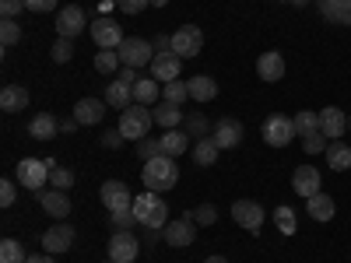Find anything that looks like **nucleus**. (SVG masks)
I'll use <instances>...</instances> for the list:
<instances>
[{"instance_id": "f257e3e1", "label": "nucleus", "mask_w": 351, "mask_h": 263, "mask_svg": "<svg viewBox=\"0 0 351 263\" xmlns=\"http://www.w3.org/2000/svg\"><path fill=\"white\" fill-rule=\"evenodd\" d=\"M141 183H144V190H152V193H165V190H172L176 183H180V165H176L169 155H155V158L144 162Z\"/></svg>"}, {"instance_id": "f03ea898", "label": "nucleus", "mask_w": 351, "mask_h": 263, "mask_svg": "<svg viewBox=\"0 0 351 263\" xmlns=\"http://www.w3.org/2000/svg\"><path fill=\"white\" fill-rule=\"evenodd\" d=\"M134 214H137V221L144 225V228H165L169 221V208H165V200H162V193H152V190H144V193H137L134 197Z\"/></svg>"}, {"instance_id": "7ed1b4c3", "label": "nucleus", "mask_w": 351, "mask_h": 263, "mask_svg": "<svg viewBox=\"0 0 351 263\" xmlns=\"http://www.w3.org/2000/svg\"><path fill=\"white\" fill-rule=\"evenodd\" d=\"M152 123H155L152 109L134 102L130 109H123V112H120V127H116V130H120L127 140H144V137H148V130H152Z\"/></svg>"}, {"instance_id": "20e7f679", "label": "nucleus", "mask_w": 351, "mask_h": 263, "mask_svg": "<svg viewBox=\"0 0 351 263\" xmlns=\"http://www.w3.org/2000/svg\"><path fill=\"white\" fill-rule=\"evenodd\" d=\"M116 53H120V64H123V67H144V64L152 67V60H155V46H152L148 39H141V36L123 39Z\"/></svg>"}, {"instance_id": "39448f33", "label": "nucleus", "mask_w": 351, "mask_h": 263, "mask_svg": "<svg viewBox=\"0 0 351 263\" xmlns=\"http://www.w3.org/2000/svg\"><path fill=\"white\" fill-rule=\"evenodd\" d=\"M49 162L46 158H21L18 162V183L25 186V190H43L46 183H49Z\"/></svg>"}, {"instance_id": "423d86ee", "label": "nucleus", "mask_w": 351, "mask_h": 263, "mask_svg": "<svg viewBox=\"0 0 351 263\" xmlns=\"http://www.w3.org/2000/svg\"><path fill=\"white\" fill-rule=\"evenodd\" d=\"M260 134H263V144H271V148H285V144H291V137H295V123H291L288 116L274 112V116L263 120Z\"/></svg>"}, {"instance_id": "0eeeda50", "label": "nucleus", "mask_w": 351, "mask_h": 263, "mask_svg": "<svg viewBox=\"0 0 351 263\" xmlns=\"http://www.w3.org/2000/svg\"><path fill=\"white\" fill-rule=\"evenodd\" d=\"M200 49H204V32L197 25H183L172 32V53L180 56V60H193Z\"/></svg>"}, {"instance_id": "6e6552de", "label": "nucleus", "mask_w": 351, "mask_h": 263, "mask_svg": "<svg viewBox=\"0 0 351 263\" xmlns=\"http://www.w3.org/2000/svg\"><path fill=\"white\" fill-rule=\"evenodd\" d=\"M197 221L186 214V218H180V221H169L165 228H162V239H165V246H172V249H186V246H193V239H197Z\"/></svg>"}, {"instance_id": "1a4fd4ad", "label": "nucleus", "mask_w": 351, "mask_h": 263, "mask_svg": "<svg viewBox=\"0 0 351 263\" xmlns=\"http://www.w3.org/2000/svg\"><path fill=\"white\" fill-rule=\"evenodd\" d=\"M99 197H102V203H106L109 214H112V211H123V208H134V193H130L127 183H120V179H106Z\"/></svg>"}, {"instance_id": "9d476101", "label": "nucleus", "mask_w": 351, "mask_h": 263, "mask_svg": "<svg viewBox=\"0 0 351 263\" xmlns=\"http://www.w3.org/2000/svg\"><path fill=\"white\" fill-rule=\"evenodd\" d=\"M92 39H95L99 49H120V42H123L127 36L120 32V21L99 18V21H92Z\"/></svg>"}, {"instance_id": "9b49d317", "label": "nucleus", "mask_w": 351, "mask_h": 263, "mask_svg": "<svg viewBox=\"0 0 351 263\" xmlns=\"http://www.w3.org/2000/svg\"><path fill=\"white\" fill-rule=\"evenodd\" d=\"M137 253H141V242L134 239V231H112V239H109V260L134 263Z\"/></svg>"}, {"instance_id": "f8f14e48", "label": "nucleus", "mask_w": 351, "mask_h": 263, "mask_svg": "<svg viewBox=\"0 0 351 263\" xmlns=\"http://www.w3.org/2000/svg\"><path fill=\"white\" fill-rule=\"evenodd\" d=\"M81 28H84V11L77 4H67V8L56 11V36H60V39L81 36Z\"/></svg>"}, {"instance_id": "ddd939ff", "label": "nucleus", "mask_w": 351, "mask_h": 263, "mask_svg": "<svg viewBox=\"0 0 351 263\" xmlns=\"http://www.w3.org/2000/svg\"><path fill=\"white\" fill-rule=\"evenodd\" d=\"M71 246H74V228L71 225L60 221V225H53V228L43 231V253H53L56 256V253H67Z\"/></svg>"}, {"instance_id": "4468645a", "label": "nucleus", "mask_w": 351, "mask_h": 263, "mask_svg": "<svg viewBox=\"0 0 351 263\" xmlns=\"http://www.w3.org/2000/svg\"><path fill=\"white\" fill-rule=\"evenodd\" d=\"M232 218H236V225H243L246 231H260L263 208H260L256 200H236V203H232Z\"/></svg>"}, {"instance_id": "2eb2a0df", "label": "nucleus", "mask_w": 351, "mask_h": 263, "mask_svg": "<svg viewBox=\"0 0 351 263\" xmlns=\"http://www.w3.org/2000/svg\"><path fill=\"white\" fill-rule=\"evenodd\" d=\"M211 137H215V144H218L221 151L239 148V140H243V123H239V120H232V116H225V120H218V123H215Z\"/></svg>"}, {"instance_id": "dca6fc26", "label": "nucleus", "mask_w": 351, "mask_h": 263, "mask_svg": "<svg viewBox=\"0 0 351 263\" xmlns=\"http://www.w3.org/2000/svg\"><path fill=\"white\" fill-rule=\"evenodd\" d=\"M319 134H324L327 140H330V137H344V134H348V116H344V109H337V105L319 109Z\"/></svg>"}, {"instance_id": "f3484780", "label": "nucleus", "mask_w": 351, "mask_h": 263, "mask_svg": "<svg viewBox=\"0 0 351 263\" xmlns=\"http://www.w3.org/2000/svg\"><path fill=\"white\" fill-rule=\"evenodd\" d=\"M106 109H109L106 99H81V102L74 105V120H77L81 127H95V123H102Z\"/></svg>"}, {"instance_id": "a211bd4d", "label": "nucleus", "mask_w": 351, "mask_h": 263, "mask_svg": "<svg viewBox=\"0 0 351 263\" xmlns=\"http://www.w3.org/2000/svg\"><path fill=\"white\" fill-rule=\"evenodd\" d=\"M180 67H183V60H180L176 53H155V60H152V77L162 81V84H169V81L180 77Z\"/></svg>"}, {"instance_id": "6ab92c4d", "label": "nucleus", "mask_w": 351, "mask_h": 263, "mask_svg": "<svg viewBox=\"0 0 351 263\" xmlns=\"http://www.w3.org/2000/svg\"><path fill=\"white\" fill-rule=\"evenodd\" d=\"M39 203H43V211L49 214V218H67L71 214V197H67V190H39Z\"/></svg>"}, {"instance_id": "aec40b11", "label": "nucleus", "mask_w": 351, "mask_h": 263, "mask_svg": "<svg viewBox=\"0 0 351 263\" xmlns=\"http://www.w3.org/2000/svg\"><path fill=\"white\" fill-rule=\"evenodd\" d=\"M291 190L309 200L313 193H319V172H316L313 165H299L295 175H291Z\"/></svg>"}, {"instance_id": "412c9836", "label": "nucleus", "mask_w": 351, "mask_h": 263, "mask_svg": "<svg viewBox=\"0 0 351 263\" xmlns=\"http://www.w3.org/2000/svg\"><path fill=\"white\" fill-rule=\"evenodd\" d=\"M256 74H260V81H281L285 77V60H281V53H274V49H267V53H260V60H256Z\"/></svg>"}, {"instance_id": "4be33fe9", "label": "nucleus", "mask_w": 351, "mask_h": 263, "mask_svg": "<svg viewBox=\"0 0 351 263\" xmlns=\"http://www.w3.org/2000/svg\"><path fill=\"white\" fill-rule=\"evenodd\" d=\"M106 102H109V109H130L134 105V84H127V81H120L116 77L109 88H106Z\"/></svg>"}, {"instance_id": "5701e85b", "label": "nucleus", "mask_w": 351, "mask_h": 263, "mask_svg": "<svg viewBox=\"0 0 351 263\" xmlns=\"http://www.w3.org/2000/svg\"><path fill=\"white\" fill-rule=\"evenodd\" d=\"M334 211H337V203H334L330 193H313V197L306 200V214H309L313 221H330Z\"/></svg>"}, {"instance_id": "b1692460", "label": "nucleus", "mask_w": 351, "mask_h": 263, "mask_svg": "<svg viewBox=\"0 0 351 263\" xmlns=\"http://www.w3.org/2000/svg\"><path fill=\"white\" fill-rule=\"evenodd\" d=\"M186 84H190V99H193V102H200V105L218 99V81H215V77H208V74H197V77H190Z\"/></svg>"}, {"instance_id": "393cba45", "label": "nucleus", "mask_w": 351, "mask_h": 263, "mask_svg": "<svg viewBox=\"0 0 351 263\" xmlns=\"http://www.w3.org/2000/svg\"><path fill=\"white\" fill-rule=\"evenodd\" d=\"M28 134L36 140H53L60 134V120H56L53 112H39V116H32V123H28Z\"/></svg>"}, {"instance_id": "a878e982", "label": "nucleus", "mask_w": 351, "mask_h": 263, "mask_svg": "<svg viewBox=\"0 0 351 263\" xmlns=\"http://www.w3.org/2000/svg\"><path fill=\"white\" fill-rule=\"evenodd\" d=\"M319 14L334 25H351V0H316Z\"/></svg>"}, {"instance_id": "bb28decb", "label": "nucleus", "mask_w": 351, "mask_h": 263, "mask_svg": "<svg viewBox=\"0 0 351 263\" xmlns=\"http://www.w3.org/2000/svg\"><path fill=\"white\" fill-rule=\"evenodd\" d=\"M158 99H162V88H158L155 77L134 81V102H137V105H158Z\"/></svg>"}, {"instance_id": "cd10ccee", "label": "nucleus", "mask_w": 351, "mask_h": 263, "mask_svg": "<svg viewBox=\"0 0 351 263\" xmlns=\"http://www.w3.org/2000/svg\"><path fill=\"white\" fill-rule=\"evenodd\" d=\"M152 116H155V123H158L162 130H180V123H183V109H180V105H172V102L155 105Z\"/></svg>"}, {"instance_id": "c85d7f7f", "label": "nucleus", "mask_w": 351, "mask_h": 263, "mask_svg": "<svg viewBox=\"0 0 351 263\" xmlns=\"http://www.w3.org/2000/svg\"><path fill=\"white\" fill-rule=\"evenodd\" d=\"M158 140H162V155H169V158H180L190 148V137L183 130H165Z\"/></svg>"}, {"instance_id": "c756f323", "label": "nucleus", "mask_w": 351, "mask_h": 263, "mask_svg": "<svg viewBox=\"0 0 351 263\" xmlns=\"http://www.w3.org/2000/svg\"><path fill=\"white\" fill-rule=\"evenodd\" d=\"M25 105H28V92L21 84H8L4 92H0V109L4 112H21Z\"/></svg>"}, {"instance_id": "7c9ffc66", "label": "nucleus", "mask_w": 351, "mask_h": 263, "mask_svg": "<svg viewBox=\"0 0 351 263\" xmlns=\"http://www.w3.org/2000/svg\"><path fill=\"white\" fill-rule=\"evenodd\" d=\"M218 151H221V148L215 144V137H200V140L193 144V162L208 168V165H215V162H218Z\"/></svg>"}, {"instance_id": "2f4dec72", "label": "nucleus", "mask_w": 351, "mask_h": 263, "mask_svg": "<svg viewBox=\"0 0 351 263\" xmlns=\"http://www.w3.org/2000/svg\"><path fill=\"white\" fill-rule=\"evenodd\" d=\"M327 165H330L334 172L351 168V148H348L344 140H337V144H330V148H327Z\"/></svg>"}, {"instance_id": "473e14b6", "label": "nucleus", "mask_w": 351, "mask_h": 263, "mask_svg": "<svg viewBox=\"0 0 351 263\" xmlns=\"http://www.w3.org/2000/svg\"><path fill=\"white\" fill-rule=\"evenodd\" d=\"M186 99H190V84H186V81H180V77H176V81H169V84L162 88V102L183 105Z\"/></svg>"}, {"instance_id": "72a5a7b5", "label": "nucleus", "mask_w": 351, "mask_h": 263, "mask_svg": "<svg viewBox=\"0 0 351 263\" xmlns=\"http://www.w3.org/2000/svg\"><path fill=\"white\" fill-rule=\"evenodd\" d=\"M291 123H295V134H299V137H309V134H316V130H319V112L302 109V112L291 116Z\"/></svg>"}, {"instance_id": "f704fd0d", "label": "nucleus", "mask_w": 351, "mask_h": 263, "mask_svg": "<svg viewBox=\"0 0 351 263\" xmlns=\"http://www.w3.org/2000/svg\"><path fill=\"white\" fill-rule=\"evenodd\" d=\"M95 71L99 74H116V71H120V53H116V49H99L95 53Z\"/></svg>"}, {"instance_id": "c9c22d12", "label": "nucleus", "mask_w": 351, "mask_h": 263, "mask_svg": "<svg viewBox=\"0 0 351 263\" xmlns=\"http://www.w3.org/2000/svg\"><path fill=\"white\" fill-rule=\"evenodd\" d=\"M25 260L28 256H25L18 239H4V242H0V263H25Z\"/></svg>"}, {"instance_id": "e433bc0d", "label": "nucleus", "mask_w": 351, "mask_h": 263, "mask_svg": "<svg viewBox=\"0 0 351 263\" xmlns=\"http://www.w3.org/2000/svg\"><path fill=\"white\" fill-rule=\"evenodd\" d=\"M274 225L285 231V236H295V228H299V221H295V211H291V208H285V203H281V208L274 211Z\"/></svg>"}, {"instance_id": "4c0bfd02", "label": "nucleus", "mask_w": 351, "mask_h": 263, "mask_svg": "<svg viewBox=\"0 0 351 263\" xmlns=\"http://www.w3.org/2000/svg\"><path fill=\"white\" fill-rule=\"evenodd\" d=\"M0 42H4V49L14 46V42H21V25H18L14 18H4V21H0Z\"/></svg>"}, {"instance_id": "58836bf2", "label": "nucleus", "mask_w": 351, "mask_h": 263, "mask_svg": "<svg viewBox=\"0 0 351 263\" xmlns=\"http://www.w3.org/2000/svg\"><path fill=\"white\" fill-rule=\"evenodd\" d=\"M49 186H53V190H71V186H74V172L53 165V168H49Z\"/></svg>"}, {"instance_id": "ea45409f", "label": "nucleus", "mask_w": 351, "mask_h": 263, "mask_svg": "<svg viewBox=\"0 0 351 263\" xmlns=\"http://www.w3.org/2000/svg\"><path fill=\"white\" fill-rule=\"evenodd\" d=\"M49 56H53V64H67L74 56V39H56L49 46Z\"/></svg>"}, {"instance_id": "a19ab883", "label": "nucleus", "mask_w": 351, "mask_h": 263, "mask_svg": "<svg viewBox=\"0 0 351 263\" xmlns=\"http://www.w3.org/2000/svg\"><path fill=\"white\" fill-rule=\"evenodd\" d=\"M109 221H112V228H116V231H130L134 225H141V221H137V214H134V208L112 211V218H109Z\"/></svg>"}, {"instance_id": "79ce46f5", "label": "nucleus", "mask_w": 351, "mask_h": 263, "mask_svg": "<svg viewBox=\"0 0 351 263\" xmlns=\"http://www.w3.org/2000/svg\"><path fill=\"white\" fill-rule=\"evenodd\" d=\"M183 127H186V134H193V137H204L208 130H215V127L208 123V116H200V112L186 116V120H183Z\"/></svg>"}, {"instance_id": "37998d69", "label": "nucleus", "mask_w": 351, "mask_h": 263, "mask_svg": "<svg viewBox=\"0 0 351 263\" xmlns=\"http://www.w3.org/2000/svg\"><path fill=\"white\" fill-rule=\"evenodd\" d=\"M186 214H190V218H193V221H197L200 228H204V225H215V221H218V211H215V203H200L197 211H186Z\"/></svg>"}, {"instance_id": "c03bdc74", "label": "nucleus", "mask_w": 351, "mask_h": 263, "mask_svg": "<svg viewBox=\"0 0 351 263\" xmlns=\"http://www.w3.org/2000/svg\"><path fill=\"white\" fill-rule=\"evenodd\" d=\"M155 155H162V140L158 137H144V140H137V158H155Z\"/></svg>"}, {"instance_id": "a18cd8bd", "label": "nucleus", "mask_w": 351, "mask_h": 263, "mask_svg": "<svg viewBox=\"0 0 351 263\" xmlns=\"http://www.w3.org/2000/svg\"><path fill=\"white\" fill-rule=\"evenodd\" d=\"M302 148H306V155H324V151H327V137L316 130V134L302 137Z\"/></svg>"}, {"instance_id": "49530a36", "label": "nucleus", "mask_w": 351, "mask_h": 263, "mask_svg": "<svg viewBox=\"0 0 351 263\" xmlns=\"http://www.w3.org/2000/svg\"><path fill=\"white\" fill-rule=\"evenodd\" d=\"M14 200H18V186H14V179H0V203H4V208H11Z\"/></svg>"}, {"instance_id": "de8ad7c7", "label": "nucleus", "mask_w": 351, "mask_h": 263, "mask_svg": "<svg viewBox=\"0 0 351 263\" xmlns=\"http://www.w3.org/2000/svg\"><path fill=\"white\" fill-rule=\"evenodd\" d=\"M116 8L123 14H141L144 8H152V0H116Z\"/></svg>"}, {"instance_id": "09e8293b", "label": "nucleus", "mask_w": 351, "mask_h": 263, "mask_svg": "<svg viewBox=\"0 0 351 263\" xmlns=\"http://www.w3.org/2000/svg\"><path fill=\"white\" fill-rule=\"evenodd\" d=\"M127 137L120 134V130H106L102 134V148H109V151H116V148H120V144H123Z\"/></svg>"}, {"instance_id": "8fccbe9b", "label": "nucleus", "mask_w": 351, "mask_h": 263, "mask_svg": "<svg viewBox=\"0 0 351 263\" xmlns=\"http://www.w3.org/2000/svg\"><path fill=\"white\" fill-rule=\"evenodd\" d=\"M21 8H25V0H0V14H4V18L21 14Z\"/></svg>"}, {"instance_id": "3c124183", "label": "nucleus", "mask_w": 351, "mask_h": 263, "mask_svg": "<svg viewBox=\"0 0 351 263\" xmlns=\"http://www.w3.org/2000/svg\"><path fill=\"white\" fill-rule=\"evenodd\" d=\"M56 8V0H25V11H39V14H46V11H53Z\"/></svg>"}, {"instance_id": "603ef678", "label": "nucleus", "mask_w": 351, "mask_h": 263, "mask_svg": "<svg viewBox=\"0 0 351 263\" xmlns=\"http://www.w3.org/2000/svg\"><path fill=\"white\" fill-rule=\"evenodd\" d=\"M120 81H127V84L141 81V77H137V67H123V71H120Z\"/></svg>"}, {"instance_id": "864d4df0", "label": "nucleus", "mask_w": 351, "mask_h": 263, "mask_svg": "<svg viewBox=\"0 0 351 263\" xmlns=\"http://www.w3.org/2000/svg\"><path fill=\"white\" fill-rule=\"evenodd\" d=\"M25 263H56V260H53V253H36V256H28Z\"/></svg>"}, {"instance_id": "5fc2aeb1", "label": "nucleus", "mask_w": 351, "mask_h": 263, "mask_svg": "<svg viewBox=\"0 0 351 263\" xmlns=\"http://www.w3.org/2000/svg\"><path fill=\"white\" fill-rule=\"evenodd\" d=\"M158 239H162V228H148V236H144V242L152 246V242H158Z\"/></svg>"}, {"instance_id": "6e6d98bb", "label": "nucleus", "mask_w": 351, "mask_h": 263, "mask_svg": "<svg viewBox=\"0 0 351 263\" xmlns=\"http://www.w3.org/2000/svg\"><path fill=\"white\" fill-rule=\"evenodd\" d=\"M112 8H116V0H102V4H99V11H102V18H106V14H109Z\"/></svg>"}, {"instance_id": "4d7b16f0", "label": "nucleus", "mask_w": 351, "mask_h": 263, "mask_svg": "<svg viewBox=\"0 0 351 263\" xmlns=\"http://www.w3.org/2000/svg\"><path fill=\"white\" fill-rule=\"evenodd\" d=\"M60 130H64V134H74V130H77V120H67V123H60Z\"/></svg>"}, {"instance_id": "13d9d810", "label": "nucleus", "mask_w": 351, "mask_h": 263, "mask_svg": "<svg viewBox=\"0 0 351 263\" xmlns=\"http://www.w3.org/2000/svg\"><path fill=\"white\" fill-rule=\"evenodd\" d=\"M204 263H228V260H225V256H208Z\"/></svg>"}, {"instance_id": "bf43d9fd", "label": "nucleus", "mask_w": 351, "mask_h": 263, "mask_svg": "<svg viewBox=\"0 0 351 263\" xmlns=\"http://www.w3.org/2000/svg\"><path fill=\"white\" fill-rule=\"evenodd\" d=\"M291 4H295V8H306V4H313V0H291Z\"/></svg>"}, {"instance_id": "052dcab7", "label": "nucleus", "mask_w": 351, "mask_h": 263, "mask_svg": "<svg viewBox=\"0 0 351 263\" xmlns=\"http://www.w3.org/2000/svg\"><path fill=\"white\" fill-rule=\"evenodd\" d=\"M169 4V0H152V8H165Z\"/></svg>"}, {"instance_id": "680f3d73", "label": "nucleus", "mask_w": 351, "mask_h": 263, "mask_svg": "<svg viewBox=\"0 0 351 263\" xmlns=\"http://www.w3.org/2000/svg\"><path fill=\"white\" fill-rule=\"evenodd\" d=\"M348 134H351V116H348Z\"/></svg>"}, {"instance_id": "e2e57ef3", "label": "nucleus", "mask_w": 351, "mask_h": 263, "mask_svg": "<svg viewBox=\"0 0 351 263\" xmlns=\"http://www.w3.org/2000/svg\"><path fill=\"white\" fill-rule=\"evenodd\" d=\"M106 263H116V260H106Z\"/></svg>"}]
</instances>
